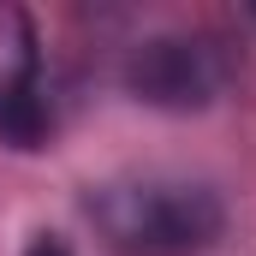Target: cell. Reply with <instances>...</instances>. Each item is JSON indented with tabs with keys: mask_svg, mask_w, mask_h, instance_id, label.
Here are the masks:
<instances>
[{
	"mask_svg": "<svg viewBox=\"0 0 256 256\" xmlns=\"http://www.w3.org/2000/svg\"><path fill=\"white\" fill-rule=\"evenodd\" d=\"M24 256H66V244H60V238H36Z\"/></svg>",
	"mask_w": 256,
	"mask_h": 256,
	"instance_id": "cell-4",
	"label": "cell"
},
{
	"mask_svg": "<svg viewBox=\"0 0 256 256\" xmlns=\"http://www.w3.org/2000/svg\"><path fill=\"white\" fill-rule=\"evenodd\" d=\"M36 72H42L36 18L24 6L0 0V137L18 149H36L48 137V108L36 96Z\"/></svg>",
	"mask_w": 256,
	"mask_h": 256,
	"instance_id": "cell-3",
	"label": "cell"
},
{
	"mask_svg": "<svg viewBox=\"0 0 256 256\" xmlns=\"http://www.w3.org/2000/svg\"><path fill=\"white\" fill-rule=\"evenodd\" d=\"M90 220L120 256H196L220 238L226 208L208 185L126 179L90 196Z\"/></svg>",
	"mask_w": 256,
	"mask_h": 256,
	"instance_id": "cell-1",
	"label": "cell"
},
{
	"mask_svg": "<svg viewBox=\"0 0 256 256\" xmlns=\"http://www.w3.org/2000/svg\"><path fill=\"white\" fill-rule=\"evenodd\" d=\"M220 84H226V60L202 36H155V42H137L126 60V90L167 114L208 108Z\"/></svg>",
	"mask_w": 256,
	"mask_h": 256,
	"instance_id": "cell-2",
	"label": "cell"
}]
</instances>
